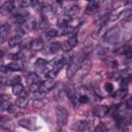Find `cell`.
Listing matches in <instances>:
<instances>
[{"label": "cell", "instance_id": "3957f363", "mask_svg": "<svg viewBox=\"0 0 132 132\" xmlns=\"http://www.w3.org/2000/svg\"><path fill=\"white\" fill-rule=\"evenodd\" d=\"M119 35H120V29L118 27H113L108 31H106L104 35V39L106 42H114L118 39Z\"/></svg>", "mask_w": 132, "mask_h": 132}, {"label": "cell", "instance_id": "52a82bcc", "mask_svg": "<svg viewBox=\"0 0 132 132\" xmlns=\"http://www.w3.org/2000/svg\"><path fill=\"white\" fill-rule=\"evenodd\" d=\"M55 86H56L55 80H53V78H50V79H47V80H44V81L42 82V85L39 86V90H41V91H43V92L46 93L47 91L53 90V89L55 88Z\"/></svg>", "mask_w": 132, "mask_h": 132}, {"label": "cell", "instance_id": "e0dca14e", "mask_svg": "<svg viewBox=\"0 0 132 132\" xmlns=\"http://www.w3.org/2000/svg\"><path fill=\"white\" fill-rule=\"evenodd\" d=\"M70 22H71V18H70L69 15L65 14V15L61 16V18L58 20V26L64 28V27L69 26V23H70Z\"/></svg>", "mask_w": 132, "mask_h": 132}, {"label": "cell", "instance_id": "83f0119b", "mask_svg": "<svg viewBox=\"0 0 132 132\" xmlns=\"http://www.w3.org/2000/svg\"><path fill=\"white\" fill-rule=\"evenodd\" d=\"M59 71H60V69L53 67V69H51V70H48V71L45 72V76L47 78H55L57 76V74L59 73Z\"/></svg>", "mask_w": 132, "mask_h": 132}, {"label": "cell", "instance_id": "ac0fdd59", "mask_svg": "<svg viewBox=\"0 0 132 132\" xmlns=\"http://www.w3.org/2000/svg\"><path fill=\"white\" fill-rule=\"evenodd\" d=\"M105 33H106V26H105V24H102V25H100V27H99V29L94 33V37L95 38H101L102 36H104L105 35Z\"/></svg>", "mask_w": 132, "mask_h": 132}, {"label": "cell", "instance_id": "60d3db41", "mask_svg": "<svg viewBox=\"0 0 132 132\" xmlns=\"http://www.w3.org/2000/svg\"><path fill=\"white\" fill-rule=\"evenodd\" d=\"M126 106H127L129 109H132V95L127 99V101H126Z\"/></svg>", "mask_w": 132, "mask_h": 132}, {"label": "cell", "instance_id": "4316f807", "mask_svg": "<svg viewBox=\"0 0 132 132\" xmlns=\"http://www.w3.org/2000/svg\"><path fill=\"white\" fill-rule=\"evenodd\" d=\"M48 48H50L51 53H58L62 48V44H60L59 42H52L51 45L48 46Z\"/></svg>", "mask_w": 132, "mask_h": 132}, {"label": "cell", "instance_id": "f35d334b", "mask_svg": "<svg viewBox=\"0 0 132 132\" xmlns=\"http://www.w3.org/2000/svg\"><path fill=\"white\" fill-rule=\"evenodd\" d=\"M29 4H31L30 0H20V5L22 7H27Z\"/></svg>", "mask_w": 132, "mask_h": 132}, {"label": "cell", "instance_id": "d590c367", "mask_svg": "<svg viewBox=\"0 0 132 132\" xmlns=\"http://www.w3.org/2000/svg\"><path fill=\"white\" fill-rule=\"evenodd\" d=\"M20 76L19 75H14L10 80H9V84L10 85H14V84H18V82H20Z\"/></svg>", "mask_w": 132, "mask_h": 132}, {"label": "cell", "instance_id": "d6986e66", "mask_svg": "<svg viewBox=\"0 0 132 132\" xmlns=\"http://www.w3.org/2000/svg\"><path fill=\"white\" fill-rule=\"evenodd\" d=\"M22 35H18V34H14L9 40H8V44L10 45V46H14V45H16V44H19V43H21L22 42Z\"/></svg>", "mask_w": 132, "mask_h": 132}, {"label": "cell", "instance_id": "30bf717a", "mask_svg": "<svg viewBox=\"0 0 132 132\" xmlns=\"http://www.w3.org/2000/svg\"><path fill=\"white\" fill-rule=\"evenodd\" d=\"M26 14L27 12H16L13 15V22L18 25H23L26 23Z\"/></svg>", "mask_w": 132, "mask_h": 132}, {"label": "cell", "instance_id": "4fadbf2b", "mask_svg": "<svg viewBox=\"0 0 132 132\" xmlns=\"http://www.w3.org/2000/svg\"><path fill=\"white\" fill-rule=\"evenodd\" d=\"M107 111H108V107L106 106H97L93 110L96 117H104L105 114H107Z\"/></svg>", "mask_w": 132, "mask_h": 132}, {"label": "cell", "instance_id": "ee69618b", "mask_svg": "<svg viewBox=\"0 0 132 132\" xmlns=\"http://www.w3.org/2000/svg\"><path fill=\"white\" fill-rule=\"evenodd\" d=\"M69 1H72V0H69Z\"/></svg>", "mask_w": 132, "mask_h": 132}, {"label": "cell", "instance_id": "44dd1931", "mask_svg": "<svg viewBox=\"0 0 132 132\" xmlns=\"http://www.w3.org/2000/svg\"><path fill=\"white\" fill-rule=\"evenodd\" d=\"M23 92H24V87H23L21 84L18 82V84L12 85V94H13V95L20 96Z\"/></svg>", "mask_w": 132, "mask_h": 132}, {"label": "cell", "instance_id": "2e32d148", "mask_svg": "<svg viewBox=\"0 0 132 132\" xmlns=\"http://www.w3.org/2000/svg\"><path fill=\"white\" fill-rule=\"evenodd\" d=\"M9 31V25L8 24H3L0 28V36H1V42H4Z\"/></svg>", "mask_w": 132, "mask_h": 132}, {"label": "cell", "instance_id": "6da1fadb", "mask_svg": "<svg viewBox=\"0 0 132 132\" xmlns=\"http://www.w3.org/2000/svg\"><path fill=\"white\" fill-rule=\"evenodd\" d=\"M91 67H92V63H91V61H90L89 59H85V60L81 62L79 68L76 70V72H75L74 75L72 76L73 81H75V82H79V81H80V80H81V79L89 73V71L91 70Z\"/></svg>", "mask_w": 132, "mask_h": 132}, {"label": "cell", "instance_id": "484cf974", "mask_svg": "<svg viewBox=\"0 0 132 132\" xmlns=\"http://www.w3.org/2000/svg\"><path fill=\"white\" fill-rule=\"evenodd\" d=\"M62 59H63L64 66H65V65H66V66H68V65L73 61V55H72L71 53L66 52V55H65V56H63V57H62Z\"/></svg>", "mask_w": 132, "mask_h": 132}, {"label": "cell", "instance_id": "74e56055", "mask_svg": "<svg viewBox=\"0 0 132 132\" xmlns=\"http://www.w3.org/2000/svg\"><path fill=\"white\" fill-rule=\"evenodd\" d=\"M105 90H106V92L111 93V92L113 91V86H112V84H110V82H106V84H105Z\"/></svg>", "mask_w": 132, "mask_h": 132}, {"label": "cell", "instance_id": "e575fe53", "mask_svg": "<svg viewBox=\"0 0 132 132\" xmlns=\"http://www.w3.org/2000/svg\"><path fill=\"white\" fill-rule=\"evenodd\" d=\"M89 101V97L87 96V95H80V96H78V102L79 103H87Z\"/></svg>", "mask_w": 132, "mask_h": 132}, {"label": "cell", "instance_id": "603a6c76", "mask_svg": "<svg viewBox=\"0 0 132 132\" xmlns=\"http://www.w3.org/2000/svg\"><path fill=\"white\" fill-rule=\"evenodd\" d=\"M39 80H40V78H39V76H38L36 73H30V74L27 76V81H28L30 85H32V84H38Z\"/></svg>", "mask_w": 132, "mask_h": 132}, {"label": "cell", "instance_id": "836d02e7", "mask_svg": "<svg viewBox=\"0 0 132 132\" xmlns=\"http://www.w3.org/2000/svg\"><path fill=\"white\" fill-rule=\"evenodd\" d=\"M31 1V4L36 7V8H42V1L41 0H30Z\"/></svg>", "mask_w": 132, "mask_h": 132}, {"label": "cell", "instance_id": "7c38bea8", "mask_svg": "<svg viewBox=\"0 0 132 132\" xmlns=\"http://www.w3.org/2000/svg\"><path fill=\"white\" fill-rule=\"evenodd\" d=\"M76 31H77V28L76 27H72V26H67V27H64L63 30H62V35H67V36H75L76 34Z\"/></svg>", "mask_w": 132, "mask_h": 132}, {"label": "cell", "instance_id": "8d00e7d4", "mask_svg": "<svg viewBox=\"0 0 132 132\" xmlns=\"http://www.w3.org/2000/svg\"><path fill=\"white\" fill-rule=\"evenodd\" d=\"M95 131H97V132H104V131H106V127L103 125V124H99L96 128H95Z\"/></svg>", "mask_w": 132, "mask_h": 132}, {"label": "cell", "instance_id": "d4e9b609", "mask_svg": "<svg viewBox=\"0 0 132 132\" xmlns=\"http://www.w3.org/2000/svg\"><path fill=\"white\" fill-rule=\"evenodd\" d=\"M9 106L10 105L8 103V96L1 95V109L2 110H7Z\"/></svg>", "mask_w": 132, "mask_h": 132}, {"label": "cell", "instance_id": "9c48e42d", "mask_svg": "<svg viewBox=\"0 0 132 132\" xmlns=\"http://www.w3.org/2000/svg\"><path fill=\"white\" fill-rule=\"evenodd\" d=\"M28 102H29L28 94L25 93V91H24V92L20 95V97H19V99H18V101H16V105H18L19 107H25V106H27Z\"/></svg>", "mask_w": 132, "mask_h": 132}, {"label": "cell", "instance_id": "4dcf8cb0", "mask_svg": "<svg viewBox=\"0 0 132 132\" xmlns=\"http://www.w3.org/2000/svg\"><path fill=\"white\" fill-rule=\"evenodd\" d=\"M126 94H127V89L126 88L125 89H120L119 91H117L114 97L116 98H119V99H123L126 96Z\"/></svg>", "mask_w": 132, "mask_h": 132}, {"label": "cell", "instance_id": "5b68a950", "mask_svg": "<svg viewBox=\"0 0 132 132\" xmlns=\"http://www.w3.org/2000/svg\"><path fill=\"white\" fill-rule=\"evenodd\" d=\"M19 124L21 127H24L26 129H29V130H34V129H37V126L35 124V120H33L32 118H25V119H22L19 121Z\"/></svg>", "mask_w": 132, "mask_h": 132}, {"label": "cell", "instance_id": "d6a6232c", "mask_svg": "<svg viewBox=\"0 0 132 132\" xmlns=\"http://www.w3.org/2000/svg\"><path fill=\"white\" fill-rule=\"evenodd\" d=\"M46 64H47V61L44 60V59H40V58L37 59L36 62H35V66L36 67H45Z\"/></svg>", "mask_w": 132, "mask_h": 132}, {"label": "cell", "instance_id": "1f68e13d", "mask_svg": "<svg viewBox=\"0 0 132 132\" xmlns=\"http://www.w3.org/2000/svg\"><path fill=\"white\" fill-rule=\"evenodd\" d=\"M31 44H32V39H30V38H28V39H26V40H23V41L21 42L22 48H25V50L31 48Z\"/></svg>", "mask_w": 132, "mask_h": 132}, {"label": "cell", "instance_id": "8fae6325", "mask_svg": "<svg viewBox=\"0 0 132 132\" xmlns=\"http://www.w3.org/2000/svg\"><path fill=\"white\" fill-rule=\"evenodd\" d=\"M98 7H99V2H98L97 0H92V1H90L89 4H88V6H87V8H86V12L89 13V14H91V13L95 12V11L98 9Z\"/></svg>", "mask_w": 132, "mask_h": 132}, {"label": "cell", "instance_id": "ab89813d", "mask_svg": "<svg viewBox=\"0 0 132 132\" xmlns=\"http://www.w3.org/2000/svg\"><path fill=\"white\" fill-rule=\"evenodd\" d=\"M125 55H126V57H127L128 59L132 58V47L126 48V51H125Z\"/></svg>", "mask_w": 132, "mask_h": 132}, {"label": "cell", "instance_id": "9a60e30c", "mask_svg": "<svg viewBox=\"0 0 132 132\" xmlns=\"http://www.w3.org/2000/svg\"><path fill=\"white\" fill-rule=\"evenodd\" d=\"M7 68H8V70H12V71L21 70V69H23V63L21 61H19V60H15V61L9 63L7 65Z\"/></svg>", "mask_w": 132, "mask_h": 132}, {"label": "cell", "instance_id": "277c9868", "mask_svg": "<svg viewBox=\"0 0 132 132\" xmlns=\"http://www.w3.org/2000/svg\"><path fill=\"white\" fill-rule=\"evenodd\" d=\"M91 128H92V122L87 121V120L79 121L72 126V129H74L76 131H87V130H90Z\"/></svg>", "mask_w": 132, "mask_h": 132}, {"label": "cell", "instance_id": "ba28073f", "mask_svg": "<svg viewBox=\"0 0 132 132\" xmlns=\"http://www.w3.org/2000/svg\"><path fill=\"white\" fill-rule=\"evenodd\" d=\"M66 94L68 96V98L70 99V101L72 102V104H75L76 105V102H78V97L76 95V92L74 91V89H72L71 87H69L67 90H66ZM79 103V102H78Z\"/></svg>", "mask_w": 132, "mask_h": 132}, {"label": "cell", "instance_id": "7bdbcfd3", "mask_svg": "<svg viewBox=\"0 0 132 132\" xmlns=\"http://www.w3.org/2000/svg\"><path fill=\"white\" fill-rule=\"evenodd\" d=\"M87 1H89V2H90V1H92V0H87Z\"/></svg>", "mask_w": 132, "mask_h": 132}, {"label": "cell", "instance_id": "f546056e", "mask_svg": "<svg viewBox=\"0 0 132 132\" xmlns=\"http://www.w3.org/2000/svg\"><path fill=\"white\" fill-rule=\"evenodd\" d=\"M58 33H59L58 30L55 29V28H48V29H46V31H45L46 36L50 37V38H52V37H56V36L58 35Z\"/></svg>", "mask_w": 132, "mask_h": 132}, {"label": "cell", "instance_id": "b9f144b4", "mask_svg": "<svg viewBox=\"0 0 132 132\" xmlns=\"http://www.w3.org/2000/svg\"><path fill=\"white\" fill-rule=\"evenodd\" d=\"M125 2H126V4H131L132 3V0H126Z\"/></svg>", "mask_w": 132, "mask_h": 132}, {"label": "cell", "instance_id": "5bb4252c", "mask_svg": "<svg viewBox=\"0 0 132 132\" xmlns=\"http://www.w3.org/2000/svg\"><path fill=\"white\" fill-rule=\"evenodd\" d=\"M43 47V41L40 38H36L32 40V44H31V50L33 51H41Z\"/></svg>", "mask_w": 132, "mask_h": 132}, {"label": "cell", "instance_id": "ffe728a7", "mask_svg": "<svg viewBox=\"0 0 132 132\" xmlns=\"http://www.w3.org/2000/svg\"><path fill=\"white\" fill-rule=\"evenodd\" d=\"M107 16H108V13H107V12H102V13H100L98 16H96V19H95V24H97V25H102V24H104V22L107 20Z\"/></svg>", "mask_w": 132, "mask_h": 132}, {"label": "cell", "instance_id": "8992f818", "mask_svg": "<svg viewBox=\"0 0 132 132\" xmlns=\"http://www.w3.org/2000/svg\"><path fill=\"white\" fill-rule=\"evenodd\" d=\"M76 44H77V38H76V36L69 37V39L62 44V50L64 52H70Z\"/></svg>", "mask_w": 132, "mask_h": 132}, {"label": "cell", "instance_id": "7a4b0ae2", "mask_svg": "<svg viewBox=\"0 0 132 132\" xmlns=\"http://www.w3.org/2000/svg\"><path fill=\"white\" fill-rule=\"evenodd\" d=\"M56 116H57V124L60 127H63L67 124L68 121V112L63 106H57L56 107Z\"/></svg>", "mask_w": 132, "mask_h": 132}, {"label": "cell", "instance_id": "cb8c5ba5", "mask_svg": "<svg viewBox=\"0 0 132 132\" xmlns=\"http://www.w3.org/2000/svg\"><path fill=\"white\" fill-rule=\"evenodd\" d=\"M13 8H14V4L11 1H6L2 5V11H4V12H10L13 10Z\"/></svg>", "mask_w": 132, "mask_h": 132}, {"label": "cell", "instance_id": "7402d4cb", "mask_svg": "<svg viewBox=\"0 0 132 132\" xmlns=\"http://www.w3.org/2000/svg\"><path fill=\"white\" fill-rule=\"evenodd\" d=\"M78 10H79L78 6L77 5H73V6L68 7L67 9H65V14H67L69 16H73V15H75L78 12Z\"/></svg>", "mask_w": 132, "mask_h": 132}, {"label": "cell", "instance_id": "f1b7e54d", "mask_svg": "<svg viewBox=\"0 0 132 132\" xmlns=\"http://www.w3.org/2000/svg\"><path fill=\"white\" fill-rule=\"evenodd\" d=\"M44 96H45V92H43L39 89L33 92V98L36 99V100H41V99L44 98Z\"/></svg>", "mask_w": 132, "mask_h": 132}]
</instances>
